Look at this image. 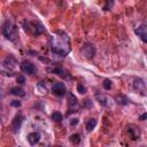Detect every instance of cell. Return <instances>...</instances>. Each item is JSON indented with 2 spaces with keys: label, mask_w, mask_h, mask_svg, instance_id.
Masks as SVG:
<instances>
[{
  "label": "cell",
  "mask_w": 147,
  "mask_h": 147,
  "mask_svg": "<svg viewBox=\"0 0 147 147\" xmlns=\"http://www.w3.org/2000/svg\"><path fill=\"white\" fill-rule=\"evenodd\" d=\"M51 49L54 54L65 56L70 51V40L65 32L56 31L51 38Z\"/></svg>",
  "instance_id": "1"
},
{
  "label": "cell",
  "mask_w": 147,
  "mask_h": 147,
  "mask_svg": "<svg viewBox=\"0 0 147 147\" xmlns=\"http://www.w3.org/2000/svg\"><path fill=\"white\" fill-rule=\"evenodd\" d=\"M2 33H3V36H5L8 40H10V41H15V40L17 39V37H18L17 28H16V25H15L13 22H10V21H6V22L3 23V25H2Z\"/></svg>",
  "instance_id": "2"
},
{
  "label": "cell",
  "mask_w": 147,
  "mask_h": 147,
  "mask_svg": "<svg viewBox=\"0 0 147 147\" xmlns=\"http://www.w3.org/2000/svg\"><path fill=\"white\" fill-rule=\"evenodd\" d=\"M23 28H24V30L26 32L32 33L33 36H38V34H40L44 31L42 25L39 24V23H34V22H26V21H24L23 22Z\"/></svg>",
  "instance_id": "3"
},
{
  "label": "cell",
  "mask_w": 147,
  "mask_h": 147,
  "mask_svg": "<svg viewBox=\"0 0 147 147\" xmlns=\"http://www.w3.org/2000/svg\"><path fill=\"white\" fill-rule=\"evenodd\" d=\"M95 47L94 45H92L91 42H85L83 45V47L80 48V54L85 57V59H92L95 55Z\"/></svg>",
  "instance_id": "4"
},
{
  "label": "cell",
  "mask_w": 147,
  "mask_h": 147,
  "mask_svg": "<svg viewBox=\"0 0 147 147\" xmlns=\"http://www.w3.org/2000/svg\"><path fill=\"white\" fill-rule=\"evenodd\" d=\"M65 91H67V88H65V85L63 83L57 82L52 86V92L56 96H63L65 94Z\"/></svg>",
  "instance_id": "5"
},
{
  "label": "cell",
  "mask_w": 147,
  "mask_h": 147,
  "mask_svg": "<svg viewBox=\"0 0 147 147\" xmlns=\"http://www.w3.org/2000/svg\"><path fill=\"white\" fill-rule=\"evenodd\" d=\"M21 70L24 72V74H28V75H32L34 71H36V67L32 62L25 60L21 63Z\"/></svg>",
  "instance_id": "6"
},
{
  "label": "cell",
  "mask_w": 147,
  "mask_h": 147,
  "mask_svg": "<svg viewBox=\"0 0 147 147\" xmlns=\"http://www.w3.org/2000/svg\"><path fill=\"white\" fill-rule=\"evenodd\" d=\"M136 34L142 40V42H147V25L141 24L136 29Z\"/></svg>",
  "instance_id": "7"
},
{
  "label": "cell",
  "mask_w": 147,
  "mask_h": 147,
  "mask_svg": "<svg viewBox=\"0 0 147 147\" xmlns=\"http://www.w3.org/2000/svg\"><path fill=\"white\" fill-rule=\"evenodd\" d=\"M22 122H23V117H22V114L18 113L14 119H13V123H11V129L14 132H18V130L21 129V125H22Z\"/></svg>",
  "instance_id": "8"
},
{
  "label": "cell",
  "mask_w": 147,
  "mask_h": 147,
  "mask_svg": "<svg viewBox=\"0 0 147 147\" xmlns=\"http://www.w3.org/2000/svg\"><path fill=\"white\" fill-rule=\"evenodd\" d=\"M133 88H134L136 91L140 92L141 94H145V93H144V92H145V83H144V80H142L141 78L134 79V82H133Z\"/></svg>",
  "instance_id": "9"
},
{
  "label": "cell",
  "mask_w": 147,
  "mask_h": 147,
  "mask_svg": "<svg viewBox=\"0 0 147 147\" xmlns=\"http://www.w3.org/2000/svg\"><path fill=\"white\" fill-rule=\"evenodd\" d=\"M40 140V134L38 132H31L28 134V141L30 142V145H37Z\"/></svg>",
  "instance_id": "10"
},
{
  "label": "cell",
  "mask_w": 147,
  "mask_h": 147,
  "mask_svg": "<svg viewBox=\"0 0 147 147\" xmlns=\"http://www.w3.org/2000/svg\"><path fill=\"white\" fill-rule=\"evenodd\" d=\"M3 65H5L6 68H8V69H13V68L16 65V60H15L11 55H9V56H7V57L3 60Z\"/></svg>",
  "instance_id": "11"
},
{
  "label": "cell",
  "mask_w": 147,
  "mask_h": 147,
  "mask_svg": "<svg viewBox=\"0 0 147 147\" xmlns=\"http://www.w3.org/2000/svg\"><path fill=\"white\" fill-rule=\"evenodd\" d=\"M53 72L56 74L57 76L62 77V78H70V76L68 75V72H67L63 68H61V67H56V68H54V69H53Z\"/></svg>",
  "instance_id": "12"
},
{
  "label": "cell",
  "mask_w": 147,
  "mask_h": 147,
  "mask_svg": "<svg viewBox=\"0 0 147 147\" xmlns=\"http://www.w3.org/2000/svg\"><path fill=\"white\" fill-rule=\"evenodd\" d=\"M10 93H11L13 95H16V96H24V95H25L24 91H23L21 87H18V86L11 87V88H10Z\"/></svg>",
  "instance_id": "13"
},
{
  "label": "cell",
  "mask_w": 147,
  "mask_h": 147,
  "mask_svg": "<svg viewBox=\"0 0 147 147\" xmlns=\"http://www.w3.org/2000/svg\"><path fill=\"white\" fill-rule=\"evenodd\" d=\"M68 100H69V107L70 108H74V107H77V105H78V101H77V98L72 94V93H69V95H68Z\"/></svg>",
  "instance_id": "14"
},
{
  "label": "cell",
  "mask_w": 147,
  "mask_h": 147,
  "mask_svg": "<svg viewBox=\"0 0 147 147\" xmlns=\"http://www.w3.org/2000/svg\"><path fill=\"white\" fill-rule=\"evenodd\" d=\"M95 126H96V119L95 118H90L86 122V130L87 131H92Z\"/></svg>",
  "instance_id": "15"
},
{
  "label": "cell",
  "mask_w": 147,
  "mask_h": 147,
  "mask_svg": "<svg viewBox=\"0 0 147 147\" xmlns=\"http://www.w3.org/2000/svg\"><path fill=\"white\" fill-rule=\"evenodd\" d=\"M116 101H117L119 105H127V103L130 102V100H129L125 95H122V94L116 96Z\"/></svg>",
  "instance_id": "16"
},
{
  "label": "cell",
  "mask_w": 147,
  "mask_h": 147,
  "mask_svg": "<svg viewBox=\"0 0 147 147\" xmlns=\"http://www.w3.org/2000/svg\"><path fill=\"white\" fill-rule=\"evenodd\" d=\"M52 119L54 121V122H56V123H60L62 119H63V116H62V114L61 113H59V111H54L53 114H52Z\"/></svg>",
  "instance_id": "17"
},
{
  "label": "cell",
  "mask_w": 147,
  "mask_h": 147,
  "mask_svg": "<svg viewBox=\"0 0 147 147\" xmlns=\"http://www.w3.org/2000/svg\"><path fill=\"white\" fill-rule=\"evenodd\" d=\"M95 96H96V99H98V101L102 105V106H107V98L103 95V94H100V93H96L95 94Z\"/></svg>",
  "instance_id": "18"
},
{
  "label": "cell",
  "mask_w": 147,
  "mask_h": 147,
  "mask_svg": "<svg viewBox=\"0 0 147 147\" xmlns=\"http://www.w3.org/2000/svg\"><path fill=\"white\" fill-rule=\"evenodd\" d=\"M102 86H103V88H105V90L109 91V90H110V88L113 87V82H111L110 79L106 78V79L103 80V83H102Z\"/></svg>",
  "instance_id": "19"
},
{
  "label": "cell",
  "mask_w": 147,
  "mask_h": 147,
  "mask_svg": "<svg viewBox=\"0 0 147 147\" xmlns=\"http://www.w3.org/2000/svg\"><path fill=\"white\" fill-rule=\"evenodd\" d=\"M69 139H70V141H71L72 144H75V145H77V144H79V142H80V137H79V134H77V133L71 134Z\"/></svg>",
  "instance_id": "20"
},
{
  "label": "cell",
  "mask_w": 147,
  "mask_h": 147,
  "mask_svg": "<svg viewBox=\"0 0 147 147\" xmlns=\"http://www.w3.org/2000/svg\"><path fill=\"white\" fill-rule=\"evenodd\" d=\"M114 5H115V1H114V0H107L106 5L103 6V9H105V10H109L110 8L114 7Z\"/></svg>",
  "instance_id": "21"
},
{
  "label": "cell",
  "mask_w": 147,
  "mask_h": 147,
  "mask_svg": "<svg viewBox=\"0 0 147 147\" xmlns=\"http://www.w3.org/2000/svg\"><path fill=\"white\" fill-rule=\"evenodd\" d=\"M77 91H78V93H80V94H85V93H86V87H85L83 84H78V85H77Z\"/></svg>",
  "instance_id": "22"
},
{
  "label": "cell",
  "mask_w": 147,
  "mask_h": 147,
  "mask_svg": "<svg viewBox=\"0 0 147 147\" xmlns=\"http://www.w3.org/2000/svg\"><path fill=\"white\" fill-rule=\"evenodd\" d=\"M10 106L18 108V107H21V101H18V100H13V101L10 102Z\"/></svg>",
  "instance_id": "23"
},
{
  "label": "cell",
  "mask_w": 147,
  "mask_h": 147,
  "mask_svg": "<svg viewBox=\"0 0 147 147\" xmlns=\"http://www.w3.org/2000/svg\"><path fill=\"white\" fill-rule=\"evenodd\" d=\"M17 83L21 84V85L25 84V77H24V76H18V77H17Z\"/></svg>",
  "instance_id": "24"
},
{
  "label": "cell",
  "mask_w": 147,
  "mask_h": 147,
  "mask_svg": "<svg viewBox=\"0 0 147 147\" xmlns=\"http://www.w3.org/2000/svg\"><path fill=\"white\" fill-rule=\"evenodd\" d=\"M70 124H71V125H77V124H78V118H72V119L70 121Z\"/></svg>",
  "instance_id": "25"
},
{
  "label": "cell",
  "mask_w": 147,
  "mask_h": 147,
  "mask_svg": "<svg viewBox=\"0 0 147 147\" xmlns=\"http://www.w3.org/2000/svg\"><path fill=\"white\" fill-rule=\"evenodd\" d=\"M146 117H147V114H146V113H144L142 115H140V116H139V119H140V121H145V119H146Z\"/></svg>",
  "instance_id": "26"
}]
</instances>
